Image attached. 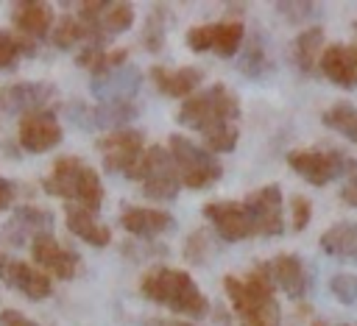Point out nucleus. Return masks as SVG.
<instances>
[{"label": "nucleus", "mask_w": 357, "mask_h": 326, "mask_svg": "<svg viewBox=\"0 0 357 326\" xmlns=\"http://www.w3.org/2000/svg\"><path fill=\"white\" fill-rule=\"evenodd\" d=\"M201 137H204V148L209 153H231L237 148L240 128H237V123H226V125H218V128H212Z\"/></svg>", "instance_id": "obj_31"}, {"label": "nucleus", "mask_w": 357, "mask_h": 326, "mask_svg": "<svg viewBox=\"0 0 357 326\" xmlns=\"http://www.w3.org/2000/svg\"><path fill=\"white\" fill-rule=\"evenodd\" d=\"M95 148L103 156V167L109 173H123L128 176L131 167L139 162L142 150H145V134L137 128H120V131H109L103 134Z\"/></svg>", "instance_id": "obj_8"}, {"label": "nucleus", "mask_w": 357, "mask_h": 326, "mask_svg": "<svg viewBox=\"0 0 357 326\" xmlns=\"http://www.w3.org/2000/svg\"><path fill=\"white\" fill-rule=\"evenodd\" d=\"M47 39H50L56 47H61V50H70V47H75V45H98V47H103V42H106V39H100L98 31H95L92 25H86L78 14H61V17L53 22Z\"/></svg>", "instance_id": "obj_22"}, {"label": "nucleus", "mask_w": 357, "mask_h": 326, "mask_svg": "<svg viewBox=\"0 0 357 326\" xmlns=\"http://www.w3.org/2000/svg\"><path fill=\"white\" fill-rule=\"evenodd\" d=\"M153 326H192L190 320H156Z\"/></svg>", "instance_id": "obj_42"}, {"label": "nucleus", "mask_w": 357, "mask_h": 326, "mask_svg": "<svg viewBox=\"0 0 357 326\" xmlns=\"http://www.w3.org/2000/svg\"><path fill=\"white\" fill-rule=\"evenodd\" d=\"M240 70L248 75V78H257V75H262L265 70H271V61H268V56H265V50L254 42L248 50H245V56L240 59Z\"/></svg>", "instance_id": "obj_34"}, {"label": "nucleus", "mask_w": 357, "mask_h": 326, "mask_svg": "<svg viewBox=\"0 0 357 326\" xmlns=\"http://www.w3.org/2000/svg\"><path fill=\"white\" fill-rule=\"evenodd\" d=\"M31 53H36V42L11 31H0V70L14 67L20 56H31Z\"/></svg>", "instance_id": "obj_30"}, {"label": "nucleus", "mask_w": 357, "mask_h": 326, "mask_svg": "<svg viewBox=\"0 0 357 326\" xmlns=\"http://www.w3.org/2000/svg\"><path fill=\"white\" fill-rule=\"evenodd\" d=\"M340 198H343L349 206H357V184H354V181H346V187L340 189Z\"/></svg>", "instance_id": "obj_41"}, {"label": "nucleus", "mask_w": 357, "mask_h": 326, "mask_svg": "<svg viewBox=\"0 0 357 326\" xmlns=\"http://www.w3.org/2000/svg\"><path fill=\"white\" fill-rule=\"evenodd\" d=\"M142 84V72L134 64H123L100 78H92V95L100 100H131Z\"/></svg>", "instance_id": "obj_20"}, {"label": "nucleus", "mask_w": 357, "mask_h": 326, "mask_svg": "<svg viewBox=\"0 0 357 326\" xmlns=\"http://www.w3.org/2000/svg\"><path fill=\"white\" fill-rule=\"evenodd\" d=\"M223 290L229 295V304L240 326H279L282 309L273 295L276 287H273L268 262L254 265L245 279H237L234 273L223 276Z\"/></svg>", "instance_id": "obj_1"}, {"label": "nucleus", "mask_w": 357, "mask_h": 326, "mask_svg": "<svg viewBox=\"0 0 357 326\" xmlns=\"http://www.w3.org/2000/svg\"><path fill=\"white\" fill-rule=\"evenodd\" d=\"M64 223H67V228H70L78 240H84V242H89V245H95V248H106V245L112 242V231H109L103 223L95 220V212H89V209H84V206L67 203V206H64Z\"/></svg>", "instance_id": "obj_23"}, {"label": "nucleus", "mask_w": 357, "mask_h": 326, "mask_svg": "<svg viewBox=\"0 0 357 326\" xmlns=\"http://www.w3.org/2000/svg\"><path fill=\"white\" fill-rule=\"evenodd\" d=\"M42 189L47 195L64 198L67 203L84 206L89 212L100 209L103 203V184L98 170H92L84 159L78 156H59L50 167V173L42 178Z\"/></svg>", "instance_id": "obj_3"}, {"label": "nucleus", "mask_w": 357, "mask_h": 326, "mask_svg": "<svg viewBox=\"0 0 357 326\" xmlns=\"http://www.w3.org/2000/svg\"><path fill=\"white\" fill-rule=\"evenodd\" d=\"M237 117H240V98L226 84H212L184 98L176 120L198 134H206L218 125L237 123Z\"/></svg>", "instance_id": "obj_4"}, {"label": "nucleus", "mask_w": 357, "mask_h": 326, "mask_svg": "<svg viewBox=\"0 0 357 326\" xmlns=\"http://www.w3.org/2000/svg\"><path fill=\"white\" fill-rule=\"evenodd\" d=\"M245 215L251 220L254 234L259 237H276L284 231V220H282V189L279 184H265L254 192H248L243 198Z\"/></svg>", "instance_id": "obj_9"}, {"label": "nucleus", "mask_w": 357, "mask_h": 326, "mask_svg": "<svg viewBox=\"0 0 357 326\" xmlns=\"http://www.w3.org/2000/svg\"><path fill=\"white\" fill-rule=\"evenodd\" d=\"M318 72H324L332 84L343 89H354L357 86V45H343V42L324 45L321 59H318Z\"/></svg>", "instance_id": "obj_15"}, {"label": "nucleus", "mask_w": 357, "mask_h": 326, "mask_svg": "<svg viewBox=\"0 0 357 326\" xmlns=\"http://www.w3.org/2000/svg\"><path fill=\"white\" fill-rule=\"evenodd\" d=\"M209 251H212V248H209L206 231H192V234L187 237V242H184V259H190V262H195V265L206 262Z\"/></svg>", "instance_id": "obj_35"}, {"label": "nucleus", "mask_w": 357, "mask_h": 326, "mask_svg": "<svg viewBox=\"0 0 357 326\" xmlns=\"http://www.w3.org/2000/svg\"><path fill=\"white\" fill-rule=\"evenodd\" d=\"M167 28V11L162 8V6H156L151 14H148V20H145V31H142V45H145V50H151V53H159L162 50V45H165V31Z\"/></svg>", "instance_id": "obj_32"}, {"label": "nucleus", "mask_w": 357, "mask_h": 326, "mask_svg": "<svg viewBox=\"0 0 357 326\" xmlns=\"http://www.w3.org/2000/svg\"><path fill=\"white\" fill-rule=\"evenodd\" d=\"M324 50V28L321 25H310L301 28L293 39V61L304 75H315L318 72V59Z\"/></svg>", "instance_id": "obj_25"}, {"label": "nucleus", "mask_w": 357, "mask_h": 326, "mask_svg": "<svg viewBox=\"0 0 357 326\" xmlns=\"http://www.w3.org/2000/svg\"><path fill=\"white\" fill-rule=\"evenodd\" d=\"M354 31H357V22H354Z\"/></svg>", "instance_id": "obj_45"}, {"label": "nucleus", "mask_w": 357, "mask_h": 326, "mask_svg": "<svg viewBox=\"0 0 357 326\" xmlns=\"http://www.w3.org/2000/svg\"><path fill=\"white\" fill-rule=\"evenodd\" d=\"M153 86L167 95V98H190L192 92H198L201 81H204V72L198 67H151L148 70Z\"/></svg>", "instance_id": "obj_19"}, {"label": "nucleus", "mask_w": 357, "mask_h": 326, "mask_svg": "<svg viewBox=\"0 0 357 326\" xmlns=\"http://www.w3.org/2000/svg\"><path fill=\"white\" fill-rule=\"evenodd\" d=\"M357 159L335 150V148H296L287 153V164L293 173H298L307 184L324 187L335 178H343L351 173Z\"/></svg>", "instance_id": "obj_7"}, {"label": "nucleus", "mask_w": 357, "mask_h": 326, "mask_svg": "<svg viewBox=\"0 0 357 326\" xmlns=\"http://www.w3.org/2000/svg\"><path fill=\"white\" fill-rule=\"evenodd\" d=\"M268 270H271V279H273V287H279L284 295L290 298H304L307 290H310V273L304 267V262L296 256V254H279L268 262Z\"/></svg>", "instance_id": "obj_17"}, {"label": "nucleus", "mask_w": 357, "mask_h": 326, "mask_svg": "<svg viewBox=\"0 0 357 326\" xmlns=\"http://www.w3.org/2000/svg\"><path fill=\"white\" fill-rule=\"evenodd\" d=\"M56 86L50 81H17L0 86V111L8 114H28L45 109L50 98H56Z\"/></svg>", "instance_id": "obj_14"}, {"label": "nucleus", "mask_w": 357, "mask_h": 326, "mask_svg": "<svg viewBox=\"0 0 357 326\" xmlns=\"http://www.w3.org/2000/svg\"><path fill=\"white\" fill-rule=\"evenodd\" d=\"M11 201H14V184L0 176V212H6L11 206Z\"/></svg>", "instance_id": "obj_40"}, {"label": "nucleus", "mask_w": 357, "mask_h": 326, "mask_svg": "<svg viewBox=\"0 0 357 326\" xmlns=\"http://www.w3.org/2000/svg\"><path fill=\"white\" fill-rule=\"evenodd\" d=\"M120 226L134 234V237H159L176 228V217L162 212V209H151V206H128L120 212Z\"/></svg>", "instance_id": "obj_18"}, {"label": "nucleus", "mask_w": 357, "mask_h": 326, "mask_svg": "<svg viewBox=\"0 0 357 326\" xmlns=\"http://www.w3.org/2000/svg\"><path fill=\"white\" fill-rule=\"evenodd\" d=\"M126 59H128V53H126L123 47L84 45L75 61H78L84 70H89L92 78H100V75H106V72H112V70H120V67L126 64Z\"/></svg>", "instance_id": "obj_27"}, {"label": "nucleus", "mask_w": 357, "mask_h": 326, "mask_svg": "<svg viewBox=\"0 0 357 326\" xmlns=\"http://www.w3.org/2000/svg\"><path fill=\"white\" fill-rule=\"evenodd\" d=\"M139 293L148 301L167 306L170 312L184 315L190 320L206 318L209 312V301L204 290L195 284V279L187 270H178V267H167V265L148 267L139 279Z\"/></svg>", "instance_id": "obj_2"}, {"label": "nucleus", "mask_w": 357, "mask_h": 326, "mask_svg": "<svg viewBox=\"0 0 357 326\" xmlns=\"http://www.w3.org/2000/svg\"><path fill=\"white\" fill-rule=\"evenodd\" d=\"M329 293L340 304H354L357 301V276L354 273H335L329 279Z\"/></svg>", "instance_id": "obj_33"}, {"label": "nucleus", "mask_w": 357, "mask_h": 326, "mask_svg": "<svg viewBox=\"0 0 357 326\" xmlns=\"http://www.w3.org/2000/svg\"><path fill=\"white\" fill-rule=\"evenodd\" d=\"M0 281L8 284V287H14V290H20L31 301H42L53 290V281L36 265H28L22 259H14L6 251H0Z\"/></svg>", "instance_id": "obj_12"}, {"label": "nucleus", "mask_w": 357, "mask_h": 326, "mask_svg": "<svg viewBox=\"0 0 357 326\" xmlns=\"http://www.w3.org/2000/svg\"><path fill=\"white\" fill-rule=\"evenodd\" d=\"M50 226H53V215L47 209H39V206H17L11 212V220L6 223L3 237L20 245L25 240H33L39 234H47Z\"/></svg>", "instance_id": "obj_21"}, {"label": "nucleus", "mask_w": 357, "mask_h": 326, "mask_svg": "<svg viewBox=\"0 0 357 326\" xmlns=\"http://www.w3.org/2000/svg\"><path fill=\"white\" fill-rule=\"evenodd\" d=\"M31 256H33L36 267H39L47 279L70 281V279L78 273V254L70 251L67 245H61L50 231L31 240Z\"/></svg>", "instance_id": "obj_11"}, {"label": "nucleus", "mask_w": 357, "mask_h": 326, "mask_svg": "<svg viewBox=\"0 0 357 326\" xmlns=\"http://www.w3.org/2000/svg\"><path fill=\"white\" fill-rule=\"evenodd\" d=\"M167 153L173 159L181 187L204 189V187H212L223 176V167L215 159V153H209L204 145H195L192 139H187L181 134L167 137Z\"/></svg>", "instance_id": "obj_5"}, {"label": "nucleus", "mask_w": 357, "mask_h": 326, "mask_svg": "<svg viewBox=\"0 0 357 326\" xmlns=\"http://www.w3.org/2000/svg\"><path fill=\"white\" fill-rule=\"evenodd\" d=\"M321 123L357 145V106H351V103H346V100H337V103H332V106L321 114Z\"/></svg>", "instance_id": "obj_29"}, {"label": "nucleus", "mask_w": 357, "mask_h": 326, "mask_svg": "<svg viewBox=\"0 0 357 326\" xmlns=\"http://www.w3.org/2000/svg\"><path fill=\"white\" fill-rule=\"evenodd\" d=\"M212 28V53L220 56V59H231L240 53L243 47V39H245V25L243 20H234V17H226V20H218V22H209Z\"/></svg>", "instance_id": "obj_26"}, {"label": "nucleus", "mask_w": 357, "mask_h": 326, "mask_svg": "<svg viewBox=\"0 0 357 326\" xmlns=\"http://www.w3.org/2000/svg\"><path fill=\"white\" fill-rule=\"evenodd\" d=\"M0 326H39V323L25 318L20 309H3L0 312Z\"/></svg>", "instance_id": "obj_39"}, {"label": "nucleus", "mask_w": 357, "mask_h": 326, "mask_svg": "<svg viewBox=\"0 0 357 326\" xmlns=\"http://www.w3.org/2000/svg\"><path fill=\"white\" fill-rule=\"evenodd\" d=\"M131 25H134V6L131 3H117V0L112 3V0H106V8L100 11V17L95 22V31L103 39H109L114 33L128 31Z\"/></svg>", "instance_id": "obj_28"}, {"label": "nucleus", "mask_w": 357, "mask_h": 326, "mask_svg": "<svg viewBox=\"0 0 357 326\" xmlns=\"http://www.w3.org/2000/svg\"><path fill=\"white\" fill-rule=\"evenodd\" d=\"M11 22L17 28L20 36L36 42V39H47L50 28L56 22L53 17V6L45 0H20L11 3Z\"/></svg>", "instance_id": "obj_16"}, {"label": "nucleus", "mask_w": 357, "mask_h": 326, "mask_svg": "<svg viewBox=\"0 0 357 326\" xmlns=\"http://www.w3.org/2000/svg\"><path fill=\"white\" fill-rule=\"evenodd\" d=\"M315 6L318 3H276V11H282L290 20H304L307 14L315 11Z\"/></svg>", "instance_id": "obj_38"}, {"label": "nucleus", "mask_w": 357, "mask_h": 326, "mask_svg": "<svg viewBox=\"0 0 357 326\" xmlns=\"http://www.w3.org/2000/svg\"><path fill=\"white\" fill-rule=\"evenodd\" d=\"M17 139H20L22 150H28V153H45V150H53L64 139V128H61L56 111L39 109V111H28V114L20 117Z\"/></svg>", "instance_id": "obj_10"}, {"label": "nucleus", "mask_w": 357, "mask_h": 326, "mask_svg": "<svg viewBox=\"0 0 357 326\" xmlns=\"http://www.w3.org/2000/svg\"><path fill=\"white\" fill-rule=\"evenodd\" d=\"M346 178H349V181H354V184H357V162H354V167H351V173H349V176H346Z\"/></svg>", "instance_id": "obj_43"}, {"label": "nucleus", "mask_w": 357, "mask_h": 326, "mask_svg": "<svg viewBox=\"0 0 357 326\" xmlns=\"http://www.w3.org/2000/svg\"><path fill=\"white\" fill-rule=\"evenodd\" d=\"M290 212H293V231H304L312 220V201L307 195H293L290 198Z\"/></svg>", "instance_id": "obj_36"}, {"label": "nucleus", "mask_w": 357, "mask_h": 326, "mask_svg": "<svg viewBox=\"0 0 357 326\" xmlns=\"http://www.w3.org/2000/svg\"><path fill=\"white\" fill-rule=\"evenodd\" d=\"M312 326H326V323H321V320H312ZM337 326H349V323H337Z\"/></svg>", "instance_id": "obj_44"}, {"label": "nucleus", "mask_w": 357, "mask_h": 326, "mask_svg": "<svg viewBox=\"0 0 357 326\" xmlns=\"http://www.w3.org/2000/svg\"><path fill=\"white\" fill-rule=\"evenodd\" d=\"M204 217L212 223L215 234L226 242H240V240L254 237L243 201H209L204 203Z\"/></svg>", "instance_id": "obj_13"}, {"label": "nucleus", "mask_w": 357, "mask_h": 326, "mask_svg": "<svg viewBox=\"0 0 357 326\" xmlns=\"http://www.w3.org/2000/svg\"><path fill=\"white\" fill-rule=\"evenodd\" d=\"M184 42H187V47H190V50H195V53H206V50L212 47V28H209V22L187 28Z\"/></svg>", "instance_id": "obj_37"}, {"label": "nucleus", "mask_w": 357, "mask_h": 326, "mask_svg": "<svg viewBox=\"0 0 357 326\" xmlns=\"http://www.w3.org/2000/svg\"><path fill=\"white\" fill-rule=\"evenodd\" d=\"M131 181L139 184V189L151 198V201H173L181 189V181L176 176L173 159L167 153V148L162 145H148L139 156V162L131 167L128 173Z\"/></svg>", "instance_id": "obj_6"}, {"label": "nucleus", "mask_w": 357, "mask_h": 326, "mask_svg": "<svg viewBox=\"0 0 357 326\" xmlns=\"http://www.w3.org/2000/svg\"><path fill=\"white\" fill-rule=\"evenodd\" d=\"M318 245H321V251L326 256H335V259H343V262H354L357 265V220L332 223L321 234Z\"/></svg>", "instance_id": "obj_24"}]
</instances>
